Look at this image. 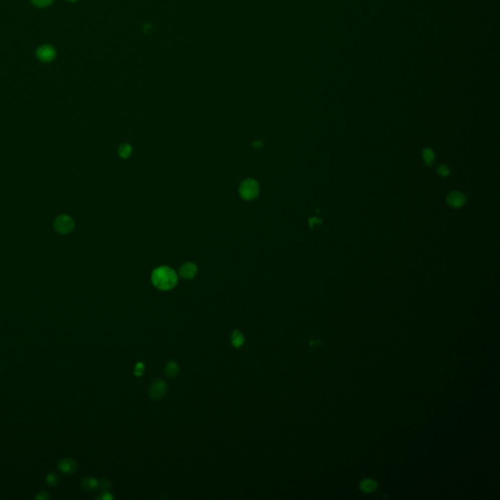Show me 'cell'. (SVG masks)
<instances>
[{"label":"cell","instance_id":"cell-20","mask_svg":"<svg viewBox=\"0 0 500 500\" xmlns=\"http://www.w3.org/2000/svg\"><path fill=\"white\" fill-rule=\"evenodd\" d=\"M101 498H102V499H112V498H114V497H113V495H111L109 492H104V493H103V495L101 496Z\"/></svg>","mask_w":500,"mask_h":500},{"label":"cell","instance_id":"cell-19","mask_svg":"<svg viewBox=\"0 0 500 500\" xmlns=\"http://www.w3.org/2000/svg\"><path fill=\"white\" fill-rule=\"evenodd\" d=\"M99 486L103 490H107L110 487V482H108L106 479H104V480H102L101 482H99Z\"/></svg>","mask_w":500,"mask_h":500},{"label":"cell","instance_id":"cell-15","mask_svg":"<svg viewBox=\"0 0 500 500\" xmlns=\"http://www.w3.org/2000/svg\"><path fill=\"white\" fill-rule=\"evenodd\" d=\"M32 3L38 7V8H45L50 6L54 2V0H31Z\"/></svg>","mask_w":500,"mask_h":500},{"label":"cell","instance_id":"cell-2","mask_svg":"<svg viewBox=\"0 0 500 500\" xmlns=\"http://www.w3.org/2000/svg\"><path fill=\"white\" fill-rule=\"evenodd\" d=\"M259 184L254 179L244 180L239 187V194L245 200H252L259 195Z\"/></svg>","mask_w":500,"mask_h":500},{"label":"cell","instance_id":"cell-12","mask_svg":"<svg viewBox=\"0 0 500 500\" xmlns=\"http://www.w3.org/2000/svg\"><path fill=\"white\" fill-rule=\"evenodd\" d=\"M376 482L373 480L370 479H365L360 482V489L364 492H372L376 489Z\"/></svg>","mask_w":500,"mask_h":500},{"label":"cell","instance_id":"cell-11","mask_svg":"<svg viewBox=\"0 0 500 500\" xmlns=\"http://www.w3.org/2000/svg\"><path fill=\"white\" fill-rule=\"evenodd\" d=\"M231 341H232V345L234 348H240L243 345V343H244L243 334L239 330L234 329L232 331Z\"/></svg>","mask_w":500,"mask_h":500},{"label":"cell","instance_id":"cell-17","mask_svg":"<svg viewBox=\"0 0 500 500\" xmlns=\"http://www.w3.org/2000/svg\"><path fill=\"white\" fill-rule=\"evenodd\" d=\"M437 172L442 177H447V175L449 174V169H448V167L446 166V165H441V166H439Z\"/></svg>","mask_w":500,"mask_h":500},{"label":"cell","instance_id":"cell-7","mask_svg":"<svg viewBox=\"0 0 500 500\" xmlns=\"http://www.w3.org/2000/svg\"><path fill=\"white\" fill-rule=\"evenodd\" d=\"M179 274L180 276L183 278V279H186V280H192L194 279L197 274V267L196 266V264L192 263V262H188V263H185L180 270H179Z\"/></svg>","mask_w":500,"mask_h":500},{"label":"cell","instance_id":"cell-1","mask_svg":"<svg viewBox=\"0 0 500 500\" xmlns=\"http://www.w3.org/2000/svg\"><path fill=\"white\" fill-rule=\"evenodd\" d=\"M152 283L161 290H170L178 283V276L173 269L161 266L155 269L152 274Z\"/></svg>","mask_w":500,"mask_h":500},{"label":"cell","instance_id":"cell-9","mask_svg":"<svg viewBox=\"0 0 500 500\" xmlns=\"http://www.w3.org/2000/svg\"><path fill=\"white\" fill-rule=\"evenodd\" d=\"M179 371H180V367H179L178 363L175 361H169L166 364L165 369H164L165 375L169 378H173V377L177 376L179 374Z\"/></svg>","mask_w":500,"mask_h":500},{"label":"cell","instance_id":"cell-21","mask_svg":"<svg viewBox=\"0 0 500 500\" xmlns=\"http://www.w3.org/2000/svg\"><path fill=\"white\" fill-rule=\"evenodd\" d=\"M66 1H68V2H76L78 0H66Z\"/></svg>","mask_w":500,"mask_h":500},{"label":"cell","instance_id":"cell-4","mask_svg":"<svg viewBox=\"0 0 500 500\" xmlns=\"http://www.w3.org/2000/svg\"><path fill=\"white\" fill-rule=\"evenodd\" d=\"M36 56L40 62H42L44 64H48V63L53 62L54 60L56 59L57 51L52 45L44 44V45L39 46L36 49Z\"/></svg>","mask_w":500,"mask_h":500},{"label":"cell","instance_id":"cell-6","mask_svg":"<svg viewBox=\"0 0 500 500\" xmlns=\"http://www.w3.org/2000/svg\"><path fill=\"white\" fill-rule=\"evenodd\" d=\"M447 204L453 208H459L464 205L466 197L460 192H451L447 197Z\"/></svg>","mask_w":500,"mask_h":500},{"label":"cell","instance_id":"cell-13","mask_svg":"<svg viewBox=\"0 0 500 500\" xmlns=\"http://www.w3.org/2000/svg\"><path fill=\"white\" fill-rule=\"evenodd\" d=\"M132 153V147L128 144H123L121 145L119 148H118V155L122 158V159H127L130 157Z\"/></svg>","mask_w":500,"mask_h":500},{"label":"cell","instance_id":"cell-8","mask_svg":"<svg viewBox=\"0 0 500 500\" xmlns=\"http://www.w3.org/2000/svg\"><path fill=\"white\" fill-rule=\"evenodd\" d=\"M59 468L64 473H73L76 470V463L72 458H65L59 462Z\"/></svg>","mask_w":500,"mask_h":500},{"label":"cell","instance_id":"cell-5","mask_svg":"<svg viewBox=\"0 0 500 500\" xmlns=\"http://www.w3.org/2000/svg\"><path fill=\"white\" fill-rule=\"evenodd\" d=\"M166 389H167V385L166 383L161 380V379H159V380H156L155 382L152 383L151 387H150V397L155 400V401H159L163 398V396L166 393Z\"/></svg>","mask_w":500,"mask_h":500},{"label":"cell","instance_id":"cell-14","mask_svg":"<svg viewBox=\"0 0 500 500\" xmlns=\"http://www.w3.org/2000/svg\"><path fill=\"white\" fill-rule=\"evenodd\" d=\"M423 160L426 162V164L432 165L435 161V153L431 149H425L422 153Z\"/></svg>","mask_w":500,"mask_h":500},{"label":"cell","instance_id":"cell-18","mask_svg":"<svg viewBox=\"0 0 500 500\" xmlns=\"http://www.w3.org/2000/svg\"><path fill=\"white\" fill-rule=\"evenodd\" d=\"M46 481L51 485H56L58 483V477L55 474H50L47 476Z\"/></svg>","mask_w":500,"mask_h":500},{"label":"cell","instance_id":"cell-10","mask_svg":"<svg viewBox=\"0 0 500 500\" xmlns=\"http://www.w3.org/2000/svg\"><path fill=\"white\" fill-rule=\"evenodd\" d=\"M81 484H82L83 489L86 490V491L95 490L99 486V482H98V481L95 478H93V477H85L82 480Z\"/></svg>","mask_w":500,"mask_h":500},{"label":"cell","instance_id":"cell-16","mask_svg":"<svg viewBox=\"0 0 500 500\" xmlns=\"http://www.w3.org/2000/svg\"><path fill=\"white\" fill-rule=\"evenodd\" d=\"M145 371V364L143 362H138L136 365H135V368H134V374L136 376H142Z\"/></svg>","mask_w":500,"mask_h":500},{"label":"cell","instance_id":"cell-3","mask_svg":"<svg viewBox=\"0 0 500 500\" xmlns=\"http://www.w3.org/2000/svg\"><path fill=\"white\" fill-rule=\"evenodd\" d=\"M54 228L60 233H69L74 228V221L68 215H60L54 221Z\"/></svg>","mask_w":500,"mask_h":500}]
</instances>
